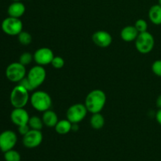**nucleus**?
Wrapping results in <instances>:
<instances>
[{
  "instance_id": "f257e3e1",
  "label": "nucleus",
  "mask_w": 161,
  "mask_h": 161,
  "mask_svg": "<svg viewBox=\"0 0 161 161\" xmlns=\"http://www.w3.org/2000/svg\"><path fill=\"white\" fill-rule=\"evenodd\" d=\"M106 103V94L99 89L93 90L86 95L85 99V106L91 113H100Z\"/></svg>"
},
{
  "instance_id": "f03ea898",
  "label": "nucleus",
  "mask_w": 161,
  "mask_h": 161,
  "mask_svg": "<svg viewBox=\"0 0 161 161\" xmlns=\"http://www.w3.org/2000/svg\"><path fill=\"white\" fill-rule=\"evenodd\" d=\"M29 100V91L21 85H17L11 91L9 101L14 108H25Z\"/></svg>"
},
{
  "instance_id": "7ed1b4c3",
  "label": "nucleus",
  "mask_w": 161,
  "mask_h": 161,
  "mask_svg": "<svg viewBox=\"0 0 161 161\" xmlns=\"http://www.w3.org/2000/svg\"><path fill=\"white\" fill-rule=\"evenodd\" d=\"M31 105L39 112H45L50 109L52 105L51 97L48 93L43 91H37L30 97Z\"/></svg>"
},
{
  "instance_id": "20e7f679",
  "label": "nucleus",
  "mask_w": 161,
  "mask_h": 161,
  "mask_svg": "<svg viewBox=\"0 0 161 161\" xmlns=\"http://www.w3.org/2000/svg\"><path fill=\"white\" fill-rule=\"evenodd\" d=\"M155 45L153 36L149 31H144L138 34L135 39V48L139 53L146 54L153 50Z\"/></svg>"
},
{
  "instance_id": "39448f33",
  "label": "nucleus",
  "mask_w": 161,
  "mask_h": 161,
  "mask_svg": "<svg viewBox=\"0 0 161 161\" xmlns=\"http://www.w3.org/2000/svg\"><path fill=\"white\" fill-rule=\"evenodd\" d=\"M2 30L8 36H18L23 31V23L20 18L9 17L3 20Z\"/></svg>"
},
{
  "instance_id": "423d86ee",
  "label": "nucleus",
  "mask_w": 161,
  "mask_h": 161,
  "mask_svg": "<svg viewBox=\"0 0 161 161\" xmlns=\"http://www.w3.org/2000/svg\"><path fill=\"white\" fill-rule=\"evenodd\" d=\"M6 76L12 83H19L26 76L25 66L20 62H13L6 69Z\"/></svg>"
},
{
  "instance_id": "0eeeda50",
  "label": "nucleus",
  "mask_w": 161,
  "mask_h": 161,
  "mask_svg": "<svg viewBox=\"0 0 161 161\" xmlns=\"http://www.w3.org/2000/svg\"><path fill=\"white\" fill-rule=\"evenodd\" d=\"M87 112V108L84 104H74L68 108L66 112V118L72 124H79L84 119Z\"/></svg>"
},
{
  "instance_id": "6e6552de",
  "label": "nucleus",
  "mask_w": 161,
  "mask_h": 161,
  "mask_svg": "<svg viewBox=\"0 0 161 161\" xmlns=\"http://www.w3.org/2000/svg\"><path fill=\"white\" fill-rule=\"evenodd\" d=\"M26 77L33 88L36 89L44 83L47 77V72L43 66L37 64L28 71Z\"/></svg>"
},
{
  "instance_id": "1a4fd4ad",
  "label": "nucleus",
  "mask_w": 161,
  "mask_h": 161,
  "mask_svg": "<svg viewBox=\"0 0 161 161\" xmlns=\"http://www.w3.org/2000/svg\"><path fill=\"white\" fill-rule=\"evenodd\" d=\"M17 142V136L13 130H6L0 134V150L5 153L13 149Z\"/></svg>"
},
{
  "instance_id": "9d476101",
  "label": "nucleus",
  "mask_w": 161,
  "mask_h": 161,
  "mask_svg": "<svg viewBox=\"0 0 161 161\" xmlns=\"http://www.w3.org/2000/svg\"><path fill=\"white\" fill-rule=\"evenodd\" d=\"M42 139L43 136L41 130L31 129L26 135L23 136L22 142L24 146L28 149H34L40 146Z\"/></svg>"
},
{
  "instance_id": "9b49d317",
  "label": "nucleus",
  "mask_w": 161,
  "mask_h": 161,
  "mask_svg": "<svg viewBox=\"0 0 161 161\" xmlns=\"http://www.w3.org/2000/svg\"><path fill=\"white\" fill-rule=\"evenodd\" d=\"M35 62L41 66L51 64L52 60L54 58L53 52L48 47H42L36 50L33 54Z\"/></svg>"
},
{
  "instance_id": "f8f14e48",
  "label": "nucleus",
  "mask_w": 161,
  "mask_h": 161,
  "mask_svg": "<svg viewBox=\"0 0 161 161\" xmlns=\"http://www.w3.org/2000/svg\"><path fill=\"white\" fill-rule=\"evenodd\" d=\"M92 40L95 45L102 48H106L109 47L113 42V37L108 31H97L93 34Z\"/></svg>"
},
{
  "instance_id": "ddd939ff",
  "label": "nucleus",
  "mask_w": 161,
  "mask_h": 161,
  "mask_svg": "<svg viewBox=\"0 0 161 161\" xmlns=\"http://www.w3.org/2000/svg\"><path fill=\"white\" fill-rule=\"evenodd\" d=\"M29 118L30 116L28 112L24 108H14L13 111L11 112V121L13 122V124H14L17 127L28 124Z\"/></svg>"
},
{
  "instance_id": "4468645a",
  "label": "nucleus",
  "mask_w": 161,
  "mask_h": 161,
  "mask_svg": "<svg viewBox=\"0 0 161 161\" xmlns=\"http://www.w3.org/2000/svg\"><path fill=\"white\" fill-rule=\"evenodd\" d=\"M9 17L20 18L25 13V6L21 2H14L8 7Z\"/></svg>"
},
{
  "instance_id": "2eb2a0df",
  "label": "nucleus",
  "mask_w": 161,
  "mask_h": 161,
  "mask_svg": "<svg viewBox=\"0 0 161 161\" xmlns=\"http://www.w3.org/2000/svg\"><path fill=\"white\" fill-rule=\"evenodd\" d=\"M138 34H139V32L135 26L128 25V26L124 27L121 30L120 36L121 39L125 42H132V41H135Z\"/></svg>"
},
{
  "instance_id": "dca6fc26",
  "label": "nucleus",
  "mask_w": 161,
  "mask_h": 161,
  "mask_svg": "<svg viewBox=\"0 0 161 161\" xmlns=\"http://www.w3.org/2000/svg\"><path fill=\"white\" fill-rule=\"evenodd\" d=\"M42 119L43 121L44 125L48 127H54L56 124H58V121H59L58 120V116L56 114V113L50 109L43 112Z\"/></svg>"
},
{
  "instance_id": "f3484780",
  "label": "nucleus",
  "mask_w": 161,
  "mask_h": 161,
  "mask_svg": "<svg viewBox=\"0 0 161 161\" xmlns=\"http://www.w3.org/2000/svg\"><path fill=\"white\" fill-rule=\"evenodd\" d=\"M149 18L150 21L155 25H161V6L159 4L153 5L149 10Z\"/></svg>"
},
{
  "instance_id": "a211bd4d",
  "label": "nucleus",
  "mask_w": 161,
  "mask_h": 161,
  "mask_svg": "<svg viewBox=\"0 0 161 161\" xmlns=\"http://www.w3.org/2000/svg\"><path fill=\"white\" fill-rule=\"evenodd\" d=\"M72 124L69 119H62L59 120L54 127L55 130L59 135H66L72 130Z\"/></svg>"
},
{
  "instance_id": "6ab92c4d",
  "label": "nucleus",
  "mask_w": 161,
  "mask_h": 161,
  "mask_svg": "<svg viewBox=\"0 0 161 161\" xmlns=\"http://www.w3.org/2000/svg\"><path fill=\"white\" fill-rule=\"evenodd\" d=\"M105 118H104L103 115L101 114L100 113H94L91 117V120H90L91 127L95 129V130L102 129L105 125Z\"/></svg>"
},
{
  "instance_id": "aec40b11",
  "label": "nucleus",
  "mask_w": 161,
  "mask_h": 161,
  "mask_svg": "<svg viewBox=\"0 0 161 161\" xmlns=\"http://www.w3.org/2000/svg\"><path fill=\"white\" fill-rule=\"evenodd\" d=\"M28 124L29 125L30 128L31 129H33V130H42V127H43L44 125L42 119L37 116H31V117L29 118V120H28Z\"/></svg>"
},
{
  "instance_id": "412c9836",
  "label": "nucleus",
  "mask_w": 161,
  "mask_h": 161,
  "mask_svg": "<svg viewBox=\"0 0 161 161\" xmlns=\"http://www.w3.org/2000/svg\"><path fill=\"white\" fill-rule=\"evenodd\" d=\"M4 159L6 161H20L21 157L17 151L13 149L4 153Z\"/></svg>"
},
{
  "instance_id": "4be33fe9",
  "label": "nucleus",
  "mask_w": 161,
  "mask_h": 161,
  "mask_svg": "<svg viewBox=\"0 0 161 161\" xmlns=\"http://www.w3.org/2000/svg\"><path fill=\"white\" fill-rule=\"evenodd\" d=\"M18 38V41L21 45L24 46H28L29 45L31 42L32 40V37H31V35L30 34L28 31H22L20 34L17 36Z\"/></svg>"
},
{
  "instance_id": "5701e85b",
  "label": "nucleus",
  "mask_w": 161,
  "mask_h": 161,
  "mask_svg": "<svg viewBox=\"0 0 161 161\" xmlns=\"http://www.w3.org/2000/svg\"><path fill=\"white\" fill-rule=\"evenodd\" d=\"M32 60H34L33 54H31L29 52H25V53H23L20 56L19 62H20V64H23V65L26 66L28 65V64H29L32 61Z\"/></svg>"
},
{
  "instance_id": "b1692460",
  "label": "nucleus",
  "mask_w": 161,
  "mask_h": 161,
  "mask_svg": "<svg viewBox=\"0 0 161 161\" xmlns=\"http://www.w3.org/2000/svg\"><path fill=\"white\" fill-rule=\"evenodd\" d=\"M135 27L139 33L144 32V31H147L148 24L146 20H145L144 19H138V20L135 21Z\"/></svg>"
},
{
  "instance_id": "393cba45",
  "label": "nucleus",
  "mask_w": 161,
  "mask_h": 161,
  "mask_svg": "<svg viewBox=\"0 0 161 161\" xmlns=\"http://www.w3.org/2000/svg\"><path fill=\"white\" fill-rule=\"evenodd\" d=\"M52 66L56 69H61L64 67V60L60 56H54L51 62Z\"/></svg>"
},
{
  "instance_id": "a878e982",
  "label": "nucleus",
  "mask_w": 161,
  "mask_h": 161,
  "mask_svg": "<svg viewBox=\"0 0 161 161\" xmlns=\"http://www.w3.org/2000/svg\"><path fill=\"white\" fill-rule=\"evenodd\" d=\"M152 71L157 76L161 77V60H157L153 63Z\"/></svg>"
},
{
  "instance_id": "bb28decb",
  "label": "nucleus",
  "mask_w": 161,
  "mask_h": 161,
  "mask_svg": "<svg viewBox=\"0 0 161 161\" xmlns=\"http://www.w3.org/2000/svg\"><path fill=\"white\" fill-rule=\"evenodd\" d=\"M18 84L21 85V86H24L25 89L28 90L29 92H30V91H34V90H35L34 88H33V86H31V83H30V82L28 81V80L27 79L26 76H25V78L23 79V80H20V81L18 83Z\"/></svg>"
},
{
  "instance_id": "cd10ccee",
  "label": "nucleus",
  "mask_w": 161,
  "mask_h": 161,
  "mask_svg": "<svg viewBox=\"0 0 161 161\" xmlns=\"http://www.w3.org/2000/svg\"><path fill=\"white\" fill-rule=\"evenodd\" d=\"M30 130H31V128H30L28 124H25V125H21L18 127V132L20 133V135H22V136L26 135Z\"/></svg>"
},
{
  "instance_id": "c85d7f7f",
  "label": "nucleus",
  "mask_w": 161,
  "mask_h": 161,
  "mask_svg": "<svg viewBox=\"0 0 161 161\" xmlns=\"http://www.w3.org/2000/svg\"><path fill=\"white\" fill-rule=\"evenodd\" d=\"M156 119H157V123L161 126V108H159L158 111L157 112V114H156Z\"/></svg>"
},
{
  "instance_id": "c756f323",
  "label": "nucleus",
  "mask_w": 161,
  "mask_h": 161,
  "mask_svg": "<svg viewBox=\"0 0 161 161\" xmlns=\"http://www.w3.org/2000/svg\"><path fill=\"white\" fill-rule=\"evenodd\" d=\"M156 103H157V106L158 107V108H161V94H160L157 98Z\"/></svg>"
},
{
  "instance_id": "7c9ffc66",
  "label": "nucleus",
  "mask_w": 161,
  "mask_h": 161,
  "mask_svg": "<svg viewBox=\"0 0 161 161\" xmlns=\"http://www.w3.org/2000/svg\"><path fill=\"white\" fill-rule=\"evenodd\" d=\"M78 130H79L78 124H72V130H73V131H77Z\"/></svg>"
},
{
  "instance_id": "2f4dec72",
  "label": "nucleus",
  "mask_w": 161,
  "mask_h": 161,
  "mask_svg": "<svg viewBox=\"0 0 161 161\" xmlns=\"http://www.w3.org/2000/svg\"><path fill=\"white\" fill-rule=\"evenodd\" d=\"M158 4L161 6V0H158Z\"/></svg>"
},
{
  "instance_id": "473e14b6",
  "label": "nucleus",
  "mask_w": 161,
  "mask_h": 161,
  "mask_svg": "<svg viewBox=\"0 0 161 161\" xmlns=\"http://www.w3.org/2000/svg\"><path fill=\"white\" fill-rule=\"evenodd\" d=\"M13 1H14V2H20L21 0H13Z\"/></svg>"
}]
</instances>
